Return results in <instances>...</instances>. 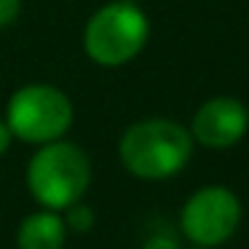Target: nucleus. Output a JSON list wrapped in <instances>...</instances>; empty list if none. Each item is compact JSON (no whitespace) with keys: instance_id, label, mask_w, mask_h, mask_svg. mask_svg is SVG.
<instances>
[{"instance_id":"1","label":"nucleus","mask_w":249,"mask_h":249,"mask_svg":"<svg viewBox=\"0 0 249 249\" xmlns=\"http://www.w3.org/2000/svg\"><path fill=\"white\" fill-rule=\"evenodd\" d=\"M190 129L172 118H145L121 134L118 156L126 172L137 179L161 182L177 177L193 156Z\"/></svg>"},{"instance_id":"2","label":"nucleus","mask_w":249,"mask_h":249,"mask_svg":"<svg viewBox=\"0 0 249 249\" xmlns=\"http://www.w3.org/2000/svg\"><path fill=\"white\" fill-rule=\"evenodd\" d=\"M91 185V161L75 142H49L27 163V188L43 209L65 212Z\"/></svg>"},{"instance_id":"3","label":"nucleus","mask_w":249,"mask_h":249,"mask_svg":"<svg viewBox=\"0 0 249 249\" xmlns=\"http://www.w3.org/2000/svg\"><path fill=\"white\" fill-rule=\"evenodd\" d=\"M147 38V14L137 3L113 0L89 17L83 30V51L99 67H121L145 49Z\"/></svg>"},{"instance_id":"4","label":"nucleus","mask_w":249,"mask_h":249,"mask_svg":"<svg viewBox=\"0 0 249 249\" xmlns=\"http://www.w3.org/2000/svg\"><path fill=\"white\" fill-rule=\"evenodd\" d=\"M75 110L62 89L51 83H27L17 89L6 105V124L11 134L30 145H49L67 134Z\"/></svg>"},{"instance_id":"5","label":"nucleus","mask_w":249,"mask_h":249,"mask_svg":"<svg viewBox=\"0 0 249 249\" xmlns=\"http://www.w3.org/2000/svg\"><path fill=\"white\" fill-rule=\"evenodd\" d=\"M241 225V201L225 185H204L182 204L179 231L193 247L217 249Z\"/></svg>"},{"instance_id":"6","label":"nucleus","mask_w":249,"mask_h":249,"mask_svg":"<svg viewBox=\"0 0 249 249\" xmlns=\"http://www.w3.org/2000/svg\"><path fill=\"white\" fill-rule=\"evenodd\" d=\"M249 131V110L236 97H212L196 110L190 121L193 142L209 150H228Z\"/></svg>"},{"instance_id":"7","label":"nucleus","mask_w":249,"mask_h":249,"mask_svg":"<svg viewBox=\"0 0 249 249\" xmlns=\"http://www.w3.org/2000/svg\"><path fill=\"white\" fill-rule=\"evenodd\" d=\"M67 241L65 217L54 209H40L19 222L17 247L19 249H62Z\"/></svg>"},{"instance_id":"8","label":"nucleus","mask_w":249,"mask_h":249,"mask_svg":"<svg viewBox=\"0 0 249 249\" xmlns=\"http://www.w3.org/2000/svg\"><path fill=\"white\" fill-rule=\"evenodd\" d=\"M62 217H65L67 231H72V233H89L94 228V212H91V206H86L83 201L70 204Z\"/></svg>"},{"instance_id":"9","label":"nucleus","mask_w":249,"mask_h":249,"mask_svg":"<svg viewBox=\"0 0 249 249\" xmlns=\"http://www.w3.org/2000/svg\"><path fill=\"white\" fill-rule=\"evenodd\" d=\"M22 14V0H0V30L11 27Z\"/></svg>"},{"instance_id":"10","label":"nucleus","mask_w":249,"mask_h":249,"mask_svg":"<svg viewBox=\"0 0 249 249\" xmlns=\"http://www.w3.org/2000/svg\"><path fill=\"white\" fill-rule=\"evenodd\" d=\"M142 249H182L177 244V238L166 236V233H158V236H150L145 244H142Z\"/></svg>"},{"instance_id":"11","label":"nucleus","mask_w":249,"mask_h":249,"mask_svg":"<svg viewBox=\"0 0 249 249\" xmlns=\"http://www.w3.org/2000/svg\"><path fill=\"white\" fill-rule=\"evenodd\" d=\"M11 140H14V134L8 129L6 118H0V156H6V150L11 147Z\"/></svg>"},{"instance_id":"12","label":"nucleus","mask_w":249,"mask_h":249,"mask_svg":"<svg viewBox=\"0 0 249 249\" xmlns=\"http://www.w3.org/2000/svg\"><path fill=\"white\" fill-rule=\"evenodd\" d=\"M124 3H137V6H140V0H124Z\"/></svg>"},{"instance_id":"13","label":"nucleus","mask_w":249,"mask_h":249,"mask_svg":"<svg viewBox=\"0 0 249 249\" xmlns=\"http://www.w3.org/2000/svg\"><path fill=\"white\" fill-rule=\"evenodd\" d=\"M193 249H204V247H193Z\"/></svg>"}]
</instances>
